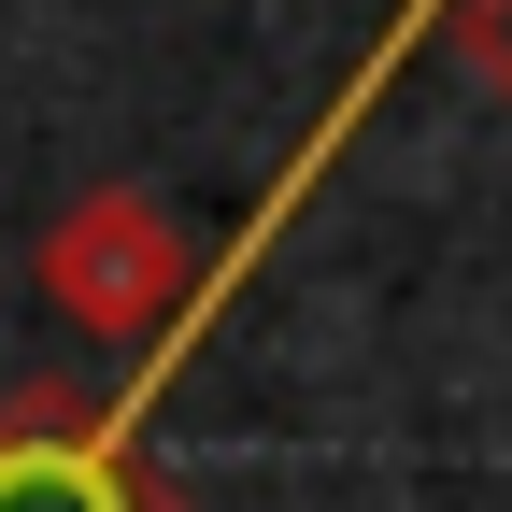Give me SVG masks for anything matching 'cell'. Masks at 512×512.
Here are the masks:
<instances>
[{"mask_svg":"<svg viewBox=\"0 0 512 512\" xmlns=\"http://www.w3.org/2000/svg\"><path fill=\"white\" fill-rule=\"evenodd\" d=\"M43 285H57V313H72V328H100V342H128V328H171L185 313V228L157 214V200H128V185H86L72 214L43 228Z\"/></svg>","mask_w":512,"mask_h":512,"instance_id":"obj_1","label":"cell"},{"mask_svg":"<svg viewBox=\"0 0 512 512\" xmlns=\"http://www.w3.org/2000/svg\"><path fill=\"white\" fill-rule=\"evenodd\" d=\"M0 512H185V498L143 470H86L57 413H0Z\"/></svg>","mask_w":512,"mask_h":512,"instance_id":"obj_2","label":"cell"},{"mask_svg":"<svg viewBox=\"0 0 512 512\" xmlns=\"http://www.w3.org/2000/svg\"><path fill=\"white\" fill-rule=\"evenodd\" d=\"M456 57L484 100H512V0H456Z\"/></svg>","mask_w":512,"mask_h":512,"instance_id":"obj_3","label":"cell"}]
</instances>
